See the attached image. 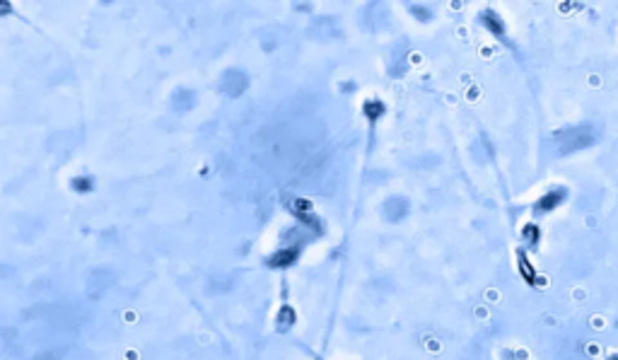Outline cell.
<instances>
[{
    "instance_id": "1",
    "label": "cell",
    "mask_w": 618,
    "mask_h": 360,
    "mask_svg": "<svg viewBox=\"0 0 618 360\" xmlns=\"http://www.w3.org/2000/svg\"><path fill=\"white\" fill-rule=\"evenodd\" d=\"M297 259H300V249L285 247V249H278L276 254L268 256V266H273V268H287V266H293Z\"/></svg>"
},
{
    "instance_id": "2",
    "label": "cell",
    "mask_w": 618,
    "mask_h": 360,
    "mask_svg": "<svg viewBox=\"0 0 618 360\" xmlns=\"http://www.w3.org/2000/svg\"><path fill=\"white\" fill-rule=\"evenodd\" d=\"M362 112L365 116H367V121H377L381 119L384 114H387V106H384V102H379V99H370V102H365L362 104Z\"/></svg>"
},
{
    "instance_id": "3",
    "label": "cell",
    "mask_w": 618,
    "mask_h": 360,
    "mask_svg": "<svg viewBox=\"0 0 618 360\" xmlns=\"http://www.w3.org/2000/svg\"><path fill=\"white\" fill-rule=\"evenodd\" d=\"M481 20H483L485 29H488V32H493L495 37H502V34H505V24H502V20H500V17L495 15L493 10L483 12V17H481Z\"/></svg>"
},
{
    "instance_id": "4",
    "label": "cell",
    "mask_w": 618,
    "mask_h": 360,
    "mask_svg": "<svg viewBox=\"0 0 618 360\" xmlns=\"http://www.w3.org/2000/svg\"><path fill=\"white\" fill-rule=\"evenodd\" d=\"M560 201H563V191H553V193H548V196H543V199L539 201V208L541 210H551V208H555Z\"/></svg>"
},
{
    "instance_id": "5",
    "label": "cell",
    "mask_w": 618,
    "mask_h": 360,
    "mask_svg": "<svg viewBox=\"0 0 618 360\" xmlns=\"http://www.w3.org/2000/svg\"><path fill=\"white\" fill-rule=\"evenodd\" d=\"M519 271H522V276L526 278V283H536V273H534V268H531V264L526 261V256L524 254H519Z\"/></svg>"
},
{
    "instance_id": "6",
    "label": "cell",
    "mask_w": 618,
    "mask_h": 360,
    "mask_svg": "<svg viewBox=\"0 0 618 360\" xmlns=\"http://www.w3.org/2000/svg\"><path fill=\"white\" fill-rule=\"evenodd\" d=\"M278 321H280V327H293L295 324V310L290 307V304H285V307H280V314H278Z\"/></svg>"
},
{
    "instance_id": "7",
    "label": "cell",
    "mask_w": 618,
    "mask_h": 360,
    "mask_svg": "<svg viewBox=\"0 0 618 360\" xmlns=\"http://www.w3.org/2000/svg\"><path fill=\"white\" fill-rule=\"evenodd\" d=\"M72 189L75 191H89L92 189V179L89 176H78V179H72Z\"/></svg>"
},
{
    "instance_id": "8",
    "label": "cell",
    "mask_w": 618,
    "mask_h": 360,
    "mask_svg": "<svg viewBox=\"0 0 618 360\" xmlns=\"http://www.w3.org/2000/svg\"><path fill=\"white\" fill-rule=\"evenodd\" d=\"M295 210H297V215H300V218H304V215H309L312 203H309V201H304V199H297V201H295Z\"/></svg>"
},
{
    "instance_id": "9",
    "label": "cell",
    "mask_w": 618,
    "mask_h": 360,
    "mask_svg": "<svg viewBox=\"0 0 618 360\" xmlns=\"http://www.w3.org/2000/svg\"><path fill=\"white\" fill-rule=\"evenodd\" d=\"M524 235L531 240V244L539 242V227H536V225H526V227H524Z\"/></svg>"
},
{
    "instance_id": "10",
    "label": "cell",
    "mask_w": 618,
    "mask_h": 360,
    "mask_svg": "<svg viewBox=\"0 0 618 360\" xmlns=\"http://www.w3.org/2000/svg\"><path fill=\"white\" fill-rule=\"evenodd\" d=\"M415 10V15L420 17V20H430V10H423V8H413Z\"/></svg>"
}]
</instances>
